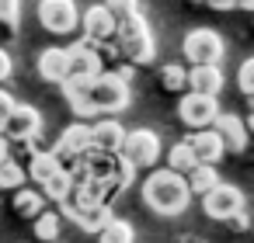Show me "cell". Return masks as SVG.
I'll use <instances>...</instances> for the list:
<instances>
[{
	"label": "cell",
	"instance_id": "36",
	"mask_svg": "<svg viewBox=\"0 0 254 243\" xmlns=\"http://www.w3.org/2000/svg\"><path fill=\"white\" fill-rule=\"evenodd\" d=\"M7 156H11V143H7L4 136H0V163H4Z\"/></svg>",
	"mask_w": 254,
	"mask_h": 243
},
{
	"label": "cell",
	"instance_id": "5",
	"mask_svg": "<svg viewBox=\"0 0 254 243\" xmlns=\"http://www.w3.org/2000/svg\"><path fill=\"white\" fill-rule=\"evenodd\" d=\"M119 153L132 170H150L164 156V146H160V136L153 129H132V132H126Z\"/></svg>",
	"mask_w": 254,
	"mask_h": 243
},
{
	"label": "cell",
	"instance_id": "33",
	"mask_svg": "<svg viewBox=\"0 0 254 243\" xmlns=\"http://www.w3.org/2000/svg\"><path fill=\"white\" fill-rule=\"evenodd\" d=\"M202 4H209L212 11H233V7H237V0H202Z\"/></svg>",
	"mask_w": 254,
	"mask_h": 243
},
{
	"label": "cell",
	"instance_id": "19",
	"mask_svg": "<svg viewBox=\"0 0 254 243\" xmlns=\"http://www.w3.org/2000/svg\"><path fill=\"white\" fill-rule=\"evenodd\" d=\"M39 77L49 84H63L66 80V49H46L39 56Z\"/></svg>",
	"mask_w": 254,
	"mask_h": 243
},
{
	"label": "cell",
	"instance_id": "2",
	"mask_svg": "<svg viewBox=\"0 0 254 243\" xmlns=\"http://www.w3.org/2000/svg\"><path fill=\"white\" fill-rule=\"evenodd\" d=\"M84 167H87V181L98 188V194L108 201L112 194H122L129 184H132V167L122 160V153H98L91 149L84 156Z\"/></svg>",
	"mask_w": 254,
	"mask_h": 243
},
{
	"label": "cell",
	"instance_id": "22",
	"mask_svg": "<svg viewBox=\"0 0 254 243\" xmlns=\"http://www.w3.org/2000/svg\"><path fill=\"white\" fill-rule=\"evenodd\" d=\"M14 212H18L21 219H35V215H42V212H46V198H42V191H35V188H18V191H14Z\"/></svg>",
	"mask_w": 254,
	"mask_h": 243
},
{
	"label": "cell",
	"instance_id": "28",
	"mask_svg": "<svg viewBox=\"0 0 254 243\" xmlns=\"http://www.w3.org/2000/svg\"><path fill=\"white\" fill-rule=\"evenodd\" d=\"M185 66H178V63H167V66H160V87L164 91H171V94H181L185 91Z\"/></svg>",
	"mask_w": 254,
	"mask_h": 243
},
{
	"label": "cell",
	"instance_id": "25",
	"mask_svg": "<svg viewBox=\"0 0 254 243\" xmlns=\"http://www.w3.org/2000/svg\"><path fill=\"white\" fill-rule=\"evenodd\" d=\"M195 163H198V160H195V153H191L188 143H174V146L167 149V170H174V174H188Z\"/></svg>",
	"mask_w": 254,
	"mask_h": 243
},
{
	"label": "cell",
	"instance_id": "8",
	"mask_svg": "<svg viewBox=\"0 0 254 243\" xmlns=\"http://www.w3.org/2000/svg\"><path fill=\"white\" fill-rule=\"evenodd\" d=\"M80 21V7L73 0H39V25L49 35H73Z\"/></svg>",
	"mask_w": 254,
	"mask_h": 243
},
{
	"label": "cell",
	"instance_id": "24",
	"mask_svg": "<svg viewBox=\"0 0 254 243\" xmlns=\"http://www.w3.org/2000/svg\"><path fill=\"white\" fill-rule=\"evenodd\" d=\"M70 188H73L70 170H66V167H60V170H56V174H53V177L39 188V191H42V198H46V201H63V198L70 194Z\"/></svg>",
	"mask_w": 254,
	"mask_h": 243
},
{
	"label": "cell",
	"instance_id": "18",
	"mask_svg": "<svg viewBox=\"0 0 254 243\" xmlns=\"http://www.w3.org/2000/svg\"><path fill=\"white\" fill-rule=\"evenodd\" d=\"M87 84H91V80H84V77H66V80L60 84L63 94H66V104L73 108L77 118H94V115H91V104H87Z\"/></svg>",
	"mask_w": 254,
	"mask_h": 243
},
{
	"label": "cell",
	"instance_id": "4",
	"mask_svg": "<svg viewBox=\"0 0 254 243\" xmlns=\"http://www.w3.org/2000/svg\"><path fill=\"white\" fill-rule=\"evenodd\" d=\"M87 104H91V115L94 118L126 111L129 108V80H122L115 73H98L87 84Z\"/></svg>",
	"mask_w": 254,
	"mask_h": 243
},
{
	"label": "cell",
	"instance_id": "6",
	"mask_svg": "<svg viewBox=\"0 0 254 243\" xmlns=\"http://www.w3.org/2000/svg\"><path fill=\"white\" fill-rule=\"evenodd\" d=\"M181 52L191 66H219L226 56V46L219 39V32L212 28H191L181 42Z\"/></svg>",
	"mask_w": 254,
	"mask_h": 243
},
{
	"label": "cell",
	"instance_id": "12",
	"mask_svg": "<svg viewBox=\"0 0 254 243\" xmlns=\"http://www.w3.org/2000/svg\"><path fill=\"white\" fill-rule=\"evenodd\" d=\"M77 28H84V42L87 46H101V42H108L115 35V18H112V11L105 4H94L87 11H80Z\"/></svg>",
	"mask_w": 254,
	"mask_h": 243
},
{
	"label": "cell",
	"instance_id": "15",
	"mask_svg": "<svg viewBox=\"0 0 254 243\" xmlns=\"http://www.w3.org/2000/svg\"><path fill=\"white\" fill-rule=\"evenodd\" d=\"M87 136H91V149H98V153H119V146H122V139H126V129H122V122H115L112 115H101V118L87 129Z\"/></svg>",
	"mask_w": 254,
	"mask_h": 243
},
{
	"label": "cell",
	"instance_id": "16",
	"mask_svg": "<svg viewBox=\"0 0 254 243\" xmlns=\"http://www.w3.org/2000/svg\"><path fill=\"white\" fill-rule=\"evenodd\" d=\"M185 143L191 146V153H195L198 163H212V167H216V163L223 160V153H226V149H223V139L216 136L212 125H209V129H195Z\"/></svg>",
	"mask_w": 254,
	"mask_h": 243
},
{
	"label": "cell",
	"instance_id": "35",
	"mask_svg": "<svg viewBox=\"0 0 254 243\" xmlns=\"http://www.w3.org/2000/svg\"><path fill=\"white\" fill-rule=\"evenodd\" d=\"M11 104H14V101H11V94H7L4 87H0V122H4V115L11 111Z\"/></svg>",
	"mask_w": 254,
	"mask_h": 243
},
{
	"label": "cell",
	"instance_id": "10",
	"mask_svg": "<svg viewBox=\"0 0 254 243\" xmlns=\"http://www.w3.org/2000/svg\"><path fill=\"white\" fill-rule=\"evenodd\" d=\"M63 167H73V163H80L87 153H91V136H87V125L84 122H73V125H66L63 132H60V139H56V146L49 149Z\"/></svg>",
	"mask_w": 254,
	"mask_h": 243
},
{
	"label": "cell",
	"instance_id": "20",
	"mask_svg": "<svg viewBox=\"0 0 254 243\" xmlns=\"http://www.w3.org/2000/svg\"><path fill=\"white\" fill-rule=\"evenodd\" d=\"M185 184H188V191L191 194H205V191H212L216 184H219V174H216V167L212 163H195L188 174H185Z\"/></svg>",
	"mask_w": 254,
	"mask_h": 243
},
{
	"label": "cell",
	"instance_id": "1",
	"mask_svg": "<svg viewBox=\"0 0 254 243\" xmlns=\"http://www.w3.org/2000/svg\"><path fill=\"white\" fill-rule=\"evenodd\" d=\"M143 201L157 212V215H181L191 201V191L185 184V174H174V170H153L146 181H143Z\"/></svg>",
	"mask_w": 254,
	"mask_h": 243
},
{
	"label": "cell",
	"instance_id": "37",
	"mask_svg": "<svg viewBox=\"0 0 254 243\" xmlns=\"http://www.w3.org/2000/svg\"><path fill=\"white\" fill-rule=\"evenodd\" d=\"M237 7H240V11H251V7H254V0H237Z\"/></svg>",
	"mask_w": 254,
	"mask_h": 243
},
{
	"label": "cell",
	"instance_id": "29",
	"mask_svg": "<svg viewBox=\"0 0 254 243\" xmlns=\"http://www.w3.org/2000/svg\"><path fill=\"white\" fill-rule=\"evenodd\" d=\"M35 236L42 240V243H49V240H56L60 236V215L56 212H42V215H35Z\"/></svg>",
	"mask_w": 254,
	"mask_h": 243
},
{
	"label": "cell",
	"instance_id": "34",
	"mask_svg": "<svg viewBox=\"0 0 254 243\" xmlns=\"http://www.w3.org/2000/svg\"><path fill=\"white\" fill-rule=\"evenodd\" d=\"M7 77H11V56H7L4 49H0V84H4Z\"/></svg>",
	"mask_w": 254,
	"mask_h": 243
},
{
	"label": "cell",
	"instance_id": "17",
	"mask_svg": "<svg viewBox=\"0 0 254 243\" xmlns=\"http://www.w3.org/2000/svg\"><path fill=\"white\" fill-rule=\"evenodd\" d=\"M185 91L216 97V94L223 91V70H219V66H191V70L185 73Z\"/></svg>",
	"mask_w": 254,
	"mask_h": 243
},
{
	"label": "cell",
	"instance_id": "23",
	"mask_svg": "<svg viewBox=\"0 0 254 243\" xmlns=\"http://www.w3.org/2000/svg\"><path fill=\"white\" fill-rule=\"evenodd\" d=\"M98 243H136V233L126 219H108L101 229H98Z\"/></svg>",
	"mask_w": 254,
	"mask_h": 243
},
{
	"label": "cell",
	"instance_id": "21",
	"mask_svg": "<svg viewBox=\"0 0 254 243\" xmlns=\"http://www.w3.org/2000/svg\"><path fill=\"white\" fill-rule=\"evenodd\" d=\"M60 167H63V163H60L49 149H42V153H32V163H28L25 177H32V184H39V188H42V184H46V181H49Z\"/></svg>",
	"mask_w": 254,
	"mask_h": 243
},
{
	"label": "cell",
	"instance_id": "31",
	"mask_svg": "<svg viewBox=\"0 0 254 243\" xmlns=\"http://www.w3.org/2000/svg\"><path fill=\"white\" fill-rule=\"evenodd\" d=\"M237 84H240V94H244V97H251V94H254V59H244V63H240Z\"/></svg>",
	"mask_w": 254,
	"mask_h": 243
},
{
	"label": "cell",
	"instance_id": "26",
	"mask_svg": "<svg viewBox=\"0 0 254 243\" xmlns=\"http://www.w3.org/2000/svg\"><path fill=\"white\" fill-rule=\"evenodd\" d=\"M70 215H73L87 233H98V229L112 219V208H108V205H91V208H80V212H70Z\"/></svg>",
	"mask_w": 254,
	"mask_h": 243
},
{
	"label": "cell",
	"instance_id": "3",
	"mask_svg": "<svg viewBox=\"0 0 254 243\" xmlns=\"http://www.w3.org/2000/svg\"><path fill=\"white\" fill-rule=\"evenodd\" d=\"M112 39H115L119 56H122L129 66H146V63L153 59V52H157L153 32H150V25H146V18H143L139 11L129 14V18H119Z\"/></svg>",
	"mask_w": 254,
	"mask_h": 243
},
{
	"label": "cell",
	"instance_id": "7",
	"mask_svg": "<svg viewBox=\"0 0 254 243\" xmlns=\"http://www.w3.org/2000/svg\"><path fill=\"white\" fill-rule=\"evenodd\" d=\"M42 129V115L32 104H11V111L0 122V136L7 143H32Z\"/></svg>",
	"mask_w": 254,
	"mask_h": 243
},
{
	"label": "cell",
	"instance_id": "30",
	"mask_svg": "<svg viewBox=\"0 0 254 243\" xmlns=\"http://www.w3.org/2000/svg\"><path fill=\"white\" fill-rule=\"evenodd\" d=\"M18 21H21V0H0V25L14 32Z\"/></svg>",
	"mask_w": 254,
	"mask_h": 243
},
{
	"label": "cell",
	"instance_id": "13",
	"mask_svg": "<svg viewBox=\"0 0 254 243\" xmlns=\"http://www.w3.org/2000/svg\"><path fill=\"white\" fill-rule=\"evenodd\" d=\"M101 66H105V63H101L98 46L73 42V46L66 49V77H84V80H94L98 73H105Z\"/></svg>",
	"mask_w": 254,
	"mask_h": 243
},
{
	"label": "cell",
	"instance_id": "14",
	"mask_svg": "<svg viewBox=\"0 0 254 243\" xmlns=\"http://www.w3.org/2000/svg\"><path fill=\"white\" fill-rule=\"evenodd\" d=\"M212 129L216 136L223 139V149L226 153H244L247 149V122L240 115H230V111H219L212 118Z\"/></svg>",
	"mask_w": 254,
	"mask_h": 243
},
{
	"label": "cell",
	"instance_id": "32",
	"mask_svg": "<svg viewBox=\"0 0 254 243\" xmlns=\"http://www.w3.org/2000/svg\"><path fill=\"white\" fill-rule=\"evenodd\" d=\"M105 7H108L112 18L119 21V18H129V14L139 11V0H105Z\"/></svg>",
	"mask_w": 254,
	"mask_h": 243
},
{
	"label": "cell",
	"instance_id": "9",
	"mask_svg": "<svg viewBox=\"0 0 254 243\" xmlns=\"http://www.w3.org/2000/svg\"><path fill=\"white\" fill-rule=\"evenodd\" d=\"M219 115V101L216 97H205V94H181V101H178V118H181V125L185 129H209L212 125V118Z\"/></svg>",
	"mask_w": 254,
	"mask_h": 243
},
{
	"label": "cell",
	"instance_id": "11",
	"mask_svg": "<svg viewBox=\"0 0 254 243\" xmlns=\"http://www.w3.org/2000/svg\"><path fill=\"white\" fill-rule=\"evenodd\" d=\"M202 208L209 219H219V222H230L237 212H244V191L233 188V184H216L212 191L202 194Z\"/></svg>",
	"mask_w": 254,
	"mask_h": 243
},
{
	"label": "cell",
	"instance_id": "38",
	"mask_svg": "<svg viewBox=\"0 0 254 243\" xmlns=\"http://www.w3.org/2000/svg\"><path fill=\"white\" fill-rule=\"evenodd\" d=\"M191 4H202V0H191Z\"/></svg>",
	"mask_w": 254,
	"mask_h": 243
},
{
	"label": "cell",
	"instance_id": "27",
	"mask_svg": "<svg viewBox=\"0 0 254 243\" xmlns=\"http://www.w3.org/2000/svg\"><path fill=\"white\" fill-rule=\"evenodd\" d=\"M25 167L21 163H14L11 156L0 163V191H18V188H25Z\"/></svg>",
	"mask_w": 254,
	"mask_h": 243
}]
</instances>
